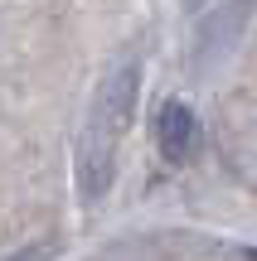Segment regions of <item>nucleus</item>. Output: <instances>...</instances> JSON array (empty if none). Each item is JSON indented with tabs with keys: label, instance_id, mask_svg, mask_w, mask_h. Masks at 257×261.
<instances>
[{
	"label": "nucleus",
	"instance_id": "nucleus-1",
	"mask_svg": "<svg viewBox=\"0 0 257 261\" xmlns=\"http://www.w3.org/2000/svg\"><path fill=\"white\" fill-rule=\"evenodd\" d=\"M136 87H141V58H122L92 97V116H87L83 140H78V194H83V203H97L112 189L116 140L136 116Z\"/></svg>",
	"mask_w": 257,
	"mask_h": 261
},
{
	"label": "nucleus",
	"instance_id": "nucleus-2",
	"mask_svg": "<svg viewBox=\"0 0 257 261\" xmlns=\"http://www.w3.org/2000/svg\"><path fill=\"white\" fill-rule=\"evenodd\" d=\"M155 145H160V155L170 165L194 160V150H199V116L184 102H160V112H155Z\"/></svg>",
	"mask_w": 257,
	"mask_h": 261
},
{
	"label": "nucleus",
	"instance_id": "nucleus-3",
	"mask_svg": "<svg viewBox=\"0 0 257 261\" xmlns=\"http://www.w3.org/2000/svg\"><path fill=\"white\" fill-rule=\"evenodd\" d=\"M5 261H54V247L34 242V247H25V252H15V256H5Z\"/></svg>",
	"mask_w": 257,
	"mask_h": 261
}]
</instances>
